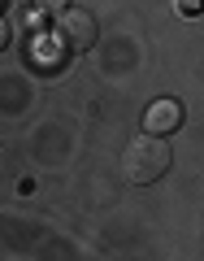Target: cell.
Returning a JSON list of instances; mask_svg holds the SVG:
<instances>
[{
	"label": "cell",
	"mask_w": 204,
	"mask_h": 261,
	"mask_svg": "<svg viewBox=\"0 0 204 261\" xmlns=\"http://www.w3.org/2000/svg\"><path fill=\"white\" fill-rule=\"evenodd\" d=\"M165 170H169V148H165L161 135H152V130H148V135H139V140H130L126 152H122V178L135 183V187L157 183Z\"/></svg>",
	"instance_id": "cell-1"
},
{
	"label": "cell",
	"mask_w": 204,
	"mask_h": 261,
	"mask_svg": "<svg viewBox=\"0 0 204 261\" xmlns=\"http://www.w3.org/2000/svg\"><path fill=\"white\" fill-rule=\"evenodd\" d=\"M96 35H100V27H96V18L87 9H70V5H65V9L56 13V39H61L70 53H87V48L96 44Z\"/></svg>",
	"instance_id": "cell-2"
},
{
	"label": "cell",
	"mask_w": 204,
	"mask_h": 261,
	"mask_svg": "<svg viewBox=\"0 0 204 261\" xmlns=\"http://www.w3.org/2000/svg\"><path fill=\"white\" fill-rule=\"evenodd\" d=\"M178 122H183V105H174V100H157L148 109V118H143V126L152 130V135H165V130H174Z\"/></svg>",
	"instance_id": "cell-3"
},
{
	"label": "cell",
	"mask_w": 204,
	"mask_h": 261,
	"mask_svg": "<svg viewBox=\"0 0 204 261\" xmlns=\"http://www.w3.org/2000/svg\"><path fill=\"white\" fill-rule=\"evenodd\" d=\"M9 39H13V22H9V18H0V53L9 48Z\"/></svg>",
	"instance_id": "cell-4"
},
{
	"label": "cell",
	"mask_w": 204,
	"mask_h": 261,
	"mask_svg": "<svg viewBox=\"0 0 204 261\" xmlns=\"http://www.w3.org/2000/svg\"><path fill=\"white\" fill-rule=\"evenodd\" d=\"M35 9H39V13H61L65 0H35Z\"/></svg>",
	"instance_id": "cell-5"
},
{
	"label": "cell",
	"mask_w": 204,
	"mask_h": 261,
	"mask_svg": "<svg viewBox=\"0 0 204 261\" xmlns=\"http://www.w3.org/2000/svg\"><path fill=\"white\" fill-rule=\"evenodd\" d=\"M174 9H178V13H187V18H191V13H200V0H174Z\"/></svg>",
	"instance_id": "cell-6"
},
{
	"label": "cell",
	"mask_w": 204,
	"mask_h": 261,
	"mask_svg": "<svg viewBox=\"0 0 204 261\" xmlns=\"http://www.w3.org/2000/svg\"><path fill=\"white\" fill-rule=\"evenodd\" d=\"M0 5H5V0H0Z\"/></svg>",
	"instance_id": "cell-7"
}]
</instances>
